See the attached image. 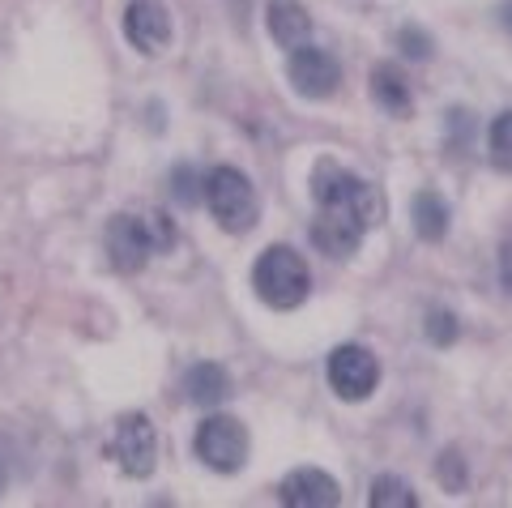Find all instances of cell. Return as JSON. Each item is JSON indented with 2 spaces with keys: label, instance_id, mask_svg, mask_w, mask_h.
<instances>
[{
  "label": "cell",
  "instance_id": "cell-1",
  "mask_svg": "<svg viewBox=\"0 0 512 508\" xmlns=\"http://www.w3.org/2000/svg\"><path fill=\"white\" fill-rule=\"evenodd\" d=\"M175 244V222L163 210H146V214H116L107 222V252L111 265L124 274H137L154 252H167Z\"/></svg>",
  "mask_w": 512,
  "mask_h": 508
},
{
  "label": "cell",
  "instance_id": "cell-2",
  "mask_svg": "<svg viewBox=\"0 0 512 508\" xmlns=\"http://www.w3.org/2000/svg\"><path fill=\"white\" fill-rule=\"evenodd\" d=\"M252 287H256V295H261V304L278 308V312H291L312 291L308 261H303L295 248H286V244L265 248L261 257H256V265H252Z\"/></svg>",
  "mask_w": 512,
  "mask_h": 508
},
{
  "label": "cell",
  "instance_id": "cell-3",
  "mask_svg": "<svg viewBox=\"0 0 512 508\" xmlns=\"http://www.w3.org/2000/svg\"><path fill=\"white\" fill-rule=\"evenodd\" d=\"M201 201L210 205V214L218 218V227L231 231V235L252 231L256 218H261L256 188H252V180L239 167H214L210 176H205V197Z\"/></svg>",
  "mask_w": 512,
  "mask_h": 508
},
{
  "label": "cell",
  "instance_id": "cell-4",
  "mask_svg": "<svg viewBox=\"0 0 512 508\" xmlns=\"http://www.w3.org/2000/svg\"><path fill=\"white\" fill-rule=\"evenodd\" d=\"M312 197L320 210H342L350 218H359L367 231L380 222V193L367 180L350 176V171H342L338 163H320L316 176H312Z\"/></svg>",
  "mask_w": 512,
  "mask_h": 508
},
{
  "label": "cell",
  "instance_id": "cell-5",
  "mask_svg": "<svg viewBox=\"0 0 512 508\" xmlns=\"http://www.w3.org/2000/svg\"><path fill=\"white\" fill-rule=\"evenodd\" d=\"M197 457L218 474H235L248 462V427L231 415H210L197 427Z\"/></svg>",
  "mask_w": 512,
  "mask_h": 508
},
{
  "label": "cell",
  "instance_id": "cell-6",
  "mask_svg": "<svg viewBox=\"0 0 512 508\" xmlns=\"http://www.w3.org/2000/svg\"><path fill=\"white\" fill-rule=\"evenodd\" d=\"M329 385L342 402H363L372 398L380 385V363L367 346H338L329 355Z\"/></svg>",
  "mask_w": 512,
  "mask_h": 508
},
{
  "label": "cell",
  "instance_id": "cell-7",
  "mask_svg": "<svg viewBox=\"0 0 512 508\" xmlns=\"http://www.w3.org/2000/svg\"><path fill=\"white\" fill-rule=\"evenodd\" d=\"M286 77H291L295 94H303V99H329V94L342 86V65L325 47L299 43V47H291V60H286Z\"/></svg>",
  "mask_w": 512,
  "mask_h": 508
},
{
  "label": "cell",
  "instance_id": "cell-8",
  "mask_svg": "<svg viewBox=\"0 0 512 508\" xmlns=\"http://www.w3.org/2000/svg\"><path fill=\"white\" fill-rule=\"evenodd\" d=\"M111 453L124 474L133 479H146L158 462V436H154V423L146 415H124L116 423V440H111Z\"/></svg>",
  "mask_w": 512,
  "mask_h": 508
},
{
  "label": "cell",
  "instance_id": "cell-9",
  "mask_svg": "<svg viewBox=\"0 0 512 508\" xmlns=\"http://www.w3.org/2000/svg\"><path fill=\"white\" fill-rule=\"evenodd\" d=\"M124 35L141 56H158L171 43V13L163 0H128L124 9Z\"/></svg>",
  "mask_w": 512,
  "mask_h": 508
},
{
  "label": "cell",
  "instance_id": "cell-10",
  "mask_svg": "<svg viewBox=\"0 0 512 508\" xmlns=\"http://www.w3.org/2000/svg\"><path fill=\"white\" fill-rule=\"evenodd\" d=\"M278 500L286 508H333V504H342V491L333 483V474L316 470V466H299L282 479Z\"/></svg>",
  "mask_w": 512,
  "mask_h": 508
},
{
  "label": "cell",
  "instance_id": "cell-11",
  "mask_svg": "<svg viewBox=\"0 0 512 508\" xmlns=\"http://www.w3.org/2000/svg\"><path fill=\"white\" fill-rule=\"evenodd\" d=\"M363 235H367L363 222L342 214V210H320V218L312 222V244L325 252V257H333V261L355 257L359 244H363Z\"/></svg>",
  "mask_w": 512,
  "mask_h": 508
},
{
  "label": "cell",
  "instance_id": "cell-12",
  "mask_svg": "<svg viewBox=\"0 0 512 508\" xmlns=\"http://www.w3.org/2000/svg\"><path fill=\"white\" fill-rule=\"evenodd\" d=\"M265 22H269V35H274V43L286 47V52L312 39V18H308V9H303L299 0H269Z\"/></svg>",
  "mask_w": 512,
  "mask_h": 508
},
{
  "label": "cell",
  "instance_id": "cell-13",
  "mask_svg": "<svg viewBox=\"0 0 512 508\" xmlns=\"http://www.w3.org/2000/svg\"><path fill=\"white\" fill-rule=\"evenodd\" d=\"M184 393H188V402L192 406H205V410H214L231 398V376L222 363H192L188 376H184Z\"/></svg>",
  "mask_w": 512,
  "mask_h": 508
},
{
  "label": "cell",
  "instance_id": "cell-14",
  "mask_svg": "<svg viewBox=\"0 0 512 508\" xmlns=\"http://www.w3.org/2000/svg\"><path fill=\"white\" fill-rule=\"evenodd\" d=\"M372 99L389 111V116H410V107H414L410 82L393 65H376L372 69Z\"/></svg>",
  "mask_w": 512,
  "mask_h": 508
},
{
  "label": "cell",
  "instance_id": "cell-15",
  "mask_svg": "<svg viewBox=\"0 0 512 508\" xmlns=\"http://www.w3.org/2000/svg\"><path fill=\"white\" fill-rule=\"evenodd\" d=\"M410 214H414V231H419V240L436 244V240H444V235H448V205H444L440 193H431V188L414 193Z\"/></svg>",
  "mask_w": 512,
  "mask_h": 508
},
{
  "label": "cell",
  "instance_id": "cell-16",
  "mask_svg": "<svg viewBox=\"0 0 512 508\" xmlns=\"http://www.w3.org/2000/svg\"><path fill=\"white\" fill-rule=\"evenodd\" d=\"M367 504H372V508H414V504H419V496L410 491L406 479H397V474H380V479L372 483V496H367Z\"/></svg>",
  "mask_w": 512,
  "mask_h": 508
},
{
  "label": "cell",
  "instance_id": "cell-17",
  "mask_svg": "<svg viewBox=\"0 0 512 508\" xmlns=\"http://www.w3.org/2000/svg\"><path fill=\"white\" fill-rule=\"evenodd\" d=\"M491 163L512 171V111H504V116L491 124Z\"/></svg>",
  "mask_w": 512,
  "mask_h": 508
},
{
  "label": "cell",
  "instance_id": "cell-18",
  "mask_svg": "<svg viewBox=\"0 0 512 508\" xmlns=\"http://www.w3.org/2000/svg\"><path fill=\"white\" fill-rule=\"evenodd\" d=\"M427 338L436 342V346H448L457 338V321H453V312H444V308H436V312H427Z\"/></svg>",
  "mask_w": 512,
  "mask_h": 508
},
{
  "label": "cell",
  "instance_id": "cell-19",
  "mask_svg": "<svg viewBox=\"0 0 512 508\" xmlns=\"http://www.w3.org/2000/svg\"><path fill=\"white\" fill-rule=\"evenodd\" d=\"M192 180H197V171H192V167H175V176H171V184H175V197H180L184 205H197V201L205 197V184L197 188V184H192Z\"/></svg>",
  "mask_w": 512,
  "mask_h": 508
},
{
  "label": "cell",
  "instance_id": "cell-20",
  "mask_svg": "<svg viewBox=\"0 0 512 508\" xmlns=\"http://www.w3.org/2000/svg\"><path fill=\"white\" fill-rule=\"evenodd\" d=\"M397 43H402V52H406L410 60H427V56H431V39L423 35V30H414V26H402Z\"/></svg>",
  "mask_w": 512,
  "mask_h": 508
},
{
  "label": "cell",
  "instance_id": "cell-21",
  "mask_svg": "<svg viewBox=\"0 0 512 508\" xmlns=\"http://www.w3.org/2000/svg\"><path fill=\"white\" fill-rule=\"evenodd\" d=\"M440 479L448 491H461V483H466V466H461V457L457 453H444V462H440Z\"/></svg>",
  "mask_w": 512,
  "mask_h": 508
},
{
  "label": "cell",
  "instance_id": "cell-22",
  "mask_svg": "<svg viewBox=\"0 0 512 508\" xmlns=\"http://www.w3.org/2000/svg\"><path fill=\"white\" fill-rule=\"evenodd\" d=\"M500 282H504L508 295H512V244L500 248Z\"/></svg>",
  "mask_w": 512,
  "mask_h": 508
},
{
  "label": "cell",
  "instance_id": "cell-23",
  "mask_svg": "<svg viewBox=\"0 0 512 508\" xmlns=\"http://www.w3.org/2000/svg\"><path fill=\"white\" fill-rule=\"evenodd\" d=\"M0 491H5V470H0Z\"/></svg>",
  "mask_w": 512,
  "mask_h": 508
}]
</instances>
